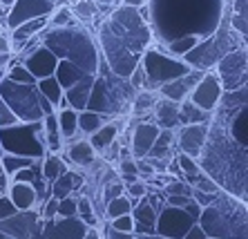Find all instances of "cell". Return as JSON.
Listing matches in <instances>:
<instances>
[{
    "mask_svg": "<svg viewBox=\"0 0 248 239\" xmlns=\"http://www.w3.org/2000/svg\"><path fill=\"white\" fill-rule=\"evenodd\" d=\"M152 30L143 7L119 5L98 25V52L116 76L127 78L152 45Z\"/></svg>",
    "mask_w": 248,
    "mask_h": 239,
    "instance_id": "6da1fadb",
    "label": "cell"
},
{
    "mask_svg": "<svg viewBox=\"0 0 248 239\" xmlns=\"http://www.w3.org/2000/svg\"><path fill=\"white\" fill-rule=\"evenodd\" d=\"M226 0H148L152 36L170 43L184 36L208 38L221 23Z\"/></svg>",
    "mask_w": 248,
    "mask_h": 239,
    "instance_id": "7a4b0ae2",
    "label": "cell"
},
{
    "mask_svg": "<svg viewBox=\"0 0 248 239\" xmlns=\"http://www.w3.org/2000/svg\"><path fill=\"white\" fill-rule=\"evenodd\" d=\"M41 43L58 60H69L87 74H96L101 52L87 27L72 23L67 27H45L41 31Z\"/></svg>",
    "mask_w": 248,
    "mask_h": 239,
    "instance_id": "3957f363",
    "label": "cell"
},
{
    "mask_svg": "<svg viewBox=\"0 0 248 239\" xmlns=\"http://www.w3.org/2000/svg\"><path fill=\"white\" fill-rule=\"evenodd\" d=\"M134 90L127 78L116 76L114 72L105 65V60H98V70L94 74L92 90H90V99H87L85 110L105 114L108 119L123 117L130 112L134 99Z\"/></svg>",
    "mask_w": 248,
    "mask_h": 239,
    "instance_id": "277c9868",
    "label": "cell"
},
{
    "mask_svg": "<svg viewBox=\"0 0 248 239\" xmlns=\"http://www.w3.org/2000/svg\"><path fill=\"white\" fill-rule=\"evenodd\" d=\"M197 224L208 237L246 239V201L219 190L213 204L202 208Z\"/></svg>",
    "mask_w": 248,
    "mask_h": 239,
    "instance_id": "5b68a950",
    "label": "cell"
},
{
    "mask_svg": "<svg viewBox=\"0 0 248 239\" xmlns=\"http://www.w3.org/2000/svg\"><path fill=\"white\" fill-rule=\"evenodd\" d=\"M0 150L16 157L43 159L47 154L43 121H18L16 125L0 128Z\"/></svg>",
    "mask_w": 248,
    "mask_h": 239,
    "instance_id": "8992f818",
    "label": "cell"
},
{
    "mask_svg": "<svg viewBox=\"0 0 248 239\" xmlns=\"http://www.w3.org/2000/svg\"><path fill=\"white\" fill-rule=\"evenodd\" d=\"M0 99L9 105V110L18 117V121H41L45 114L54 112V107L41 96L36 85H23L9 78L0 81Z\"/></svg>",
    "mask_w": 248,
    "mask_h": 239,
    "instance_id": "52a82bcc",
    "label": "cell"
},
{
    "mask_svg": "<svg viewBox=\"0 0 248 239\" xmlns=\"http://www.w3.org/2000/svg\"><path fill=\"white\" fill-rule=\"evenodd\" d=\"M141 67L145 72V83H148V90H159L166 83L179 78V76L188 74L192 70L190 65L186 63L184 59H177L172 54L163 52L159 47H148L141 56Z\"/></svg>",
    "mask_w": 248,
    "mask_h": 239,
    "instance_id": "ba28073f",
    "label": "cell"
},
{
    "mask_svg": "<svg viewBox=\"0 0 248 239\" xmlns=\"http://www.w3.org/2000/svg\"><path fill=\"white\" fill-rule=\"evenodd\" d=\"M215 74L219 76L224 92L244 88L246 85V45L226 52L215 65Z\"/></svg>",
    "mask_w": 248,
    "mask_h": 239,
    "instance_id": "9c48e42d",
    "label": "cell"
},
{
    "mask_svg": "<svg viewBox=\"0 0 248 239\" xmlns=\"http://www.w3.org/2000/svg\"><path fill=\"white\" fill-rule=\"evenodd\" d=\"M197 224V219L186 212L184 208L177 206H163L156 212V222H155V235L161 239H184V235L188 233V228Z\"/></svg>",
    "mask_w": 248,
    "mask_h": 239,
    "instance_id": "30bf717a",
    "label": "cell"
},
{
    "mask_svg": "<svg viewBox=\"0 0 248 239\" xmlns=\"http://www.w3.org/2000/svg\"><path fill=\"white\" fill-rule=\"evenodd\" d=\"M221 94H224V88H221L219 76L215 74V72H203V76L197 81V85L188 94V101L192 105H197L199 110L213 114L219 107Z\"/></svg>",
    "mask_w": 248,
    "mask_h": 239,
    "instance_id": "8fae6325",
    "label": "cell"
},
{
    "mask_svg": "<svg viewBox=\"0 0 248 239\" xmlns=\"http://www.w3.org/2000/svg\"><path fill=\"white\" fill-rule=\"evenodd\" d=\"M56 0H16L9 9H7V27L14 30L25 20L31 18L49 16L56 9Z\"/></svg>",
    "mask_w": 248,
    "mask_h": 239,
    "instance_id": "7c38bea8",
    "label": "cell"
},
{
    "mask_svg": "<svg viewBox=\"0 0 248 239\" xmlns=\"http://www.w3.org/2000/svg\"><path fill=\"white\" fill-rule=\"evenodd\" d=\"M90 228L78 217H54L41 219L43 239H83Z\"/></svg>",
    "mask_w": 248,
    "mask_h": 239,
    "instance_id": "4fadbf2b",
    "label": "cell"
},
{
    "mask_svg": "<svg viewBox=\"0 0 248 239\" xmlns=\"http://www.w3.org/2000/svg\"><path fill=\"white\" fill-rule=\"evenodd\" d=\"M208 132H210V121L181 125L179 134H177L179 152H184V154H188V157H192V159L199 161V154H202L203 146H206V141H208Z\"/></svg>",
    "mask_w": 248,
    "mask_h": 239,
    "instance_id": "5bb4252c",
    "label": "cell"
},
{
    "mask_svg": "<svg viewBox=\"0 0 248 239\" xmlns=\"http://www.w3.org/2000/svg\"><path fill=\"white\" fill-rule=\"evenodd\" d=\"M18 60L27 67L29 74L34 76L36 81L47 78V76H54V70H56V63H58V59L43 43L36 47L31 54H27V56H23V59H18Z\"/></svg>",
    "mask_w": 248,
    "mask_h": 239,
    "instance_id": "9a60e30c",
    "label": "cell"
},
{
    "mask_svg": "<svg viewBox=\"0 0 248 239\" xmlns=\"http://www.w3.org/2000/svg\"><path fill=\"white\" fill-rule=\"evenodd\" d=\"M159 125L155 121H141L134 125L132 130V141H130V154L134 159L148 157V152L152 150L156 136H159Z\"/></svg>",
    "mask_w": 248,
    "mask_h": 239,
    "instance_id": "2e32d148",
    "label": "cell"
},
{
    "mask_svg": "<svg viewBox=\"0 0 248 239\" xmlns=\"http://www.w3.org/2000/svg\"><path fill=\"white\" fill-rule=\"evenodd\" d=\"M203 76L202 70H195L192 67L188 74L179 76V78H174V81L166 83V85H161V88L156 90L159 92V96H163V99H170V101H177V103H181V101L188 99V94H190V90L197 85V81Z\"/></svg>",
    "mask_w": 248,
    "mask_h": 239,
    "instance_id": "e0dca14e",
    "label": "cell"
},
{
    "mask_svg": "<svg viewBox=\"0 0 248 239\" xmlns=\"http://www.w3.org/2000/svg\"><path fill=\"white\" fill-rule=\"evenodd\" d=\"M9 201L18 212H27V210H34L36 201H38V190H36L29 181H16L12 179L9 183Z\"/></svg>",
    "mask_w": 248,
    "mask_h": 239,
    "instance_id": "ac0fdd59",
    "label": "cell"
},
{
    "mask_svg": "<svg viewBox=\"0 0 248 239\" xmlns=\"http://www.w3.org/2000/svg\"><path fill=\"white\" fill-rule=\"evenodd\" d=\"M148 197V194H145ZM141 197L139 204L132 206V219H134V233L141 235H155V222H156V208L150 199Z\"/></svg>",
    "mask_w": 248,
    "mask_h": 239,
    "instance_id": "d6986e66",
    "label": "cell"
},
{
    "mask_svg": "<svg viewBox=\"0 0 248 239\" xmlns=\"http://www.w3.org/2000/svg\"><path fill=\"white\" fill-rule=\"evenodd\" d=\"M155 123L159 125L161 130H174L179 128L181 121H179V103L177 101H170V99H163L159 96L155 105Z\"/></svg>",
    "mask_w": 248,
    "mask_h": 239,
    "instance_id": "ffe728a7",
    "label": "cell"
},
{
    "mask_svg": "<svg viewBox=\"0 0 248 239\" xmlns=\"http://www.w3.org/2000/svg\"><path fill=\"white\" fill-rule=\"evenodd\" d=\"M94 74H85L78 83H74L72 88H67L63 92V99L67 101L69 107H74L76 112H81L87 107V99H90V90H92Z\"/></svg>",
    "mask_w": 248,
    "mask_h": 239,
    "instance_id": "44dd1931",
    "label": "cell"
},
{
    "mask_svg": "<svg viewBox=\"0 0 248 239\" xmlns=\"http://www.w3.org/2000/svg\"><path fill=\"white\" fill-rule=\"evenodd\" d=\"M29 212H31V210L20 212L18 217H12V219H7V222H0V233H5L7 237H18V239H23L25 235H29L31 228H34V224L38 222V219L31 217Z\"/></svg>",
    "mask_w": 248,
    "mask_h": 239,
    "instance_id": "7402d4cb",
    "label": "cell"
},
{
    "mask_svg": "<svg viewBox=\"0 0 248 239\" xmlns=\"http://www.w3.org/2000/svg\"><path fill=\"white\" fill-rule=\"evenodd\" d=\"M41 121H43V134H45L47 154H61V150H63V146H65V141H63V136H61V130H58L56 114H54V112H49V114H45Z\"/></svg>",
    "mask_w": 248,
    "mask_h": 239,
    "instance_id": "603a6c76",
    "label": "cell"
},
{
    "mask_svg": "<svg viewBox=\"0 0 248 239\" xmlns=\"http://www.w3.org/2000/svg\"><path fill=\"white\" fill-rule=\"evenodd\" d=\"M83 175H78V172H72V170H67V172H63L61 177H56V179L49 183V190H52V197L54 199H65L69 197V194H74V190L78 186H83Z\"/></svg>",
    "mask_w": 248,
    "mask_h": 239,
    "instance_id": "cb8c5ba5",
    "label": "cell"
},
{
    "mask_svg": "<svg viewBox=\"0 0 248 239\" xmlns=\"http://www.w3.org/2000/svg\"><path fill=\"white\" fill-rule=\"evenodd\" d=\"M116 136H119V123H114V119H110V121H105L94 134L87 136V141H90V146L94 148V152H105L114 143Z\"/></svg>",
    "mask_w": 248,
    "mask_h": 239,
    "instance_id": "d4e9b609",
    "label": "cell"
},
{
    "mask_svg": "<svg viewBox=\"0 0 248 239\" xmlns=\"http://www.w3.org/2000/svg\"><path fill=\"white\" fill-rule=\"evenodd\" d=\"M54 114H56V123L63 141H72L78 134V112L74 107H56Z\"/></svg>",
    "mask_w": 248,
    "mask_h": 239,
    "instance_id": "484cf974",
    "label": "cell"
},
{
    "mask_svg": "<svg viewBox=\"0 0 248 239\" xmlns=\"http://www.w3.org/2000/svg\"><path fill=\"white\" fill-rule=\"evenodd\" d=\"M67 159L78 168H90L96 161V152L90 146V141H72V146L67 148Z\"/></svg>",
    "mask_w": 248,
    "mask_h": 239,
    "instance_id": "4316f807",
    "label": "cell"
},
{
    "mask_svg": "<svg viewBox=\"0 0 248 239\" xmlns=\"http://www.w3.org/2000/svg\"><path fill=\"white\" fill-rule=\"evenodd\" d=\"M246 117H248V110H246V105H242V107H237L232 112L231 123H228V134H231V139L235 141L237 146H242V148H246V143H248Z\"/></svg>",
    "mask_w": 248,
    "mask_h": 239,
    "instance_id": "83f0119b",
    "label": "cell"
},
{
    "mask_svg": "<svg viewBox=\"0 0 248 239\" xmlns=\"http://www.w3.org/2000/svg\"><path fill=\"white\" fill-rule=\"evenodd\" d=\"M87 72H83L78 65L69 63V60H58L56 63V70H54V78L58 81V85L63 88V92L67 88H72L74 83H78L85 76Z\"/></svg>",
    "mask_w": 248,
    "mask_h": 239,
    "instance_id": "f1b7e54d",
    "label": "cell"
},
{
    "mask_svg": "<svg viewBox=\"0 0 248 239\" xmlns=\"http://www.w3.org/2000/svg\"><path fill=\"white\" fill-rule=\"evenodd\" d=\"M69 12L76 18V23L87 25V23H94L101 16V5L94 2V0H76V2H72Z\"/></svg>",
    "mask_w": 248,
    "mask_h": 239,
    "instance_id": "f546056e",
    "label": "cell"
},
{
    "mask_svg": "<svg viewBox=\"0 0 248 239\" xmlns=\"http://www.w3.org/2000/svg\"><path fill=\"white\" fill-rule=\"evenodd\" d=\"M156 101H159V92L156 90H139L132 99V117H143V114H150L155 110Z\"/></svg>",
    "mask_w": 248,
    "mask_h": 239,
    "instance_id": "4dcf8cb0",
    "label": "cell"
},
{
    "mask_svg": "<svg viewBox=\"0 0 248 239\" xmlns=\"http://www.w3.org/2000/svg\"><path fill=\"white\" fill-rule=\"evenodd\" d=\"M67 164L65 159H61V154H45L41 159V175L47 183H52L56 177H61L63 172H67Z\"/></svg>",
    "mask_w": 248,
    "mask_h": 239,
    "instance_id": "1f68e13d",
    "label": "cell"
},
{
    "mask_svg": "<svg viewBox=\"0 0 248 239\" xmlns=\"http://www.w3.org/2000/svg\"><path fill=\"white\" fill-rule=\"evenodd\" d=\"M36 88L41 92V96L47 101V103L52 105L54 110H56L61 101H63V88L58 85V81L54 76H47V78H41V81H36Z\"/></svg>",
    "mask_w": 248,
    "mask_h": 239,
    "instance_id": "d6a6232c",
    "label": "cell"
},
{
    "mask_svg": "<svg viewBox=\"0 0 248 239\" xmlns=\"http://www.w3.org/2000/svg\"><path fill=\"white\" fill-rule=\"evenodd\" d=\"M105 121H110L105 114H98V112H92V110H81L78 112V132L90 136V134H94Z\"/></svg>",
    "mask_w": 248,
    "mask_h": 239,
    "instance_id": "836d02e7",
    "label": "cell"
},
{
    "mask_svg": "<svg viewBox=\"0 0 248 239\" xmlns=\"http://www.w3.org/2000/svg\"><path fill=\"white\" fill-rule=\"evenodd\" d=\"M210 117H213V114L199 110V107L192 105L188 99L179 103V121H181V125H188V123H208L210 121Z\"/></svg>",
    "mask_w": 248,
    "mask_h": 239,
    "instance_id": "e575fe53",
    "label": "cell"
},
{
    "mask_svg": "<svg viewBox=\"0 0 248 239\" xmlns=\"http://www.w3.org/2000/svg\"><path fill=\"white\" fill-rule=\"evenodd\" d=\"M134 204H137V201L130 199L127 194L110 199V201L105 204V217H108V222H110V219H116V217H121V215H127V212H132Z\"/></svg>",
    "mask_w": 248,
    "mask_h": 239,
    "instance_id": "d590c367",
    "label": "cell"
},
{
    "mask_svg": "<svg viewBox=\"0 0 248 239\" xmlns=\"http://www.w3.org/2000/svg\"><path fill=\"white\" fill-rule=\"evenodd\" d=\"M5 78H9V81H14V83H23V85H36V78L29 74V70L16 59V56L12 59V63L7 65Z\"/></svg>",
    "mask_w": 248,
    "mask_h": 239,
    "instance_id": "8d00e7d4",
    "label": "cell"
},
{
    "mask_svg": "<svg viewBox=\"0 0 248 239\" xmlns=\"http://www.w3.org/2000/svg\"><path fill=\"white\" fill-rule=\"evenodd\" d=\"M119 175H121L123 183L139 179V170H137V159L130 154V150H123L119 157Z\"/></svg>",
    "mask_w": 248,
    "mask_h": 239,
    "instance_id": "74e56055",
    "label": "cell"
},
{
    "mask_svg": "<svg viewBox=\"0 0 248 239\" xmlns=\"http://www.w3.org/2000/svg\"><path fill=\"white\" fill-rule=\"evenodd\" d=\"M199 41H202L199 36H184V38H174V41L166 43V45H168L166 52L172 54V56H177V59H184L186 54L190 52V49H192V47H195Z\"/></svg>",
    "mask_w": 248,
    "mask_h": 239,
    "instance_id": "f35d334b",
    "label": "cell"
},
{
    "mask_svg": "<svg viewBox=\"0 0 248 239\" xmlns=\"http://www.w3.org/2000/svg\"><path fill=\"white\" fill-rule=\"evenodd\" d=\"M34 161H38V159L16 157V154H5V157L0 159V164H2V168H5V172H7V179H9L14 172H18V170H23V168H27V165H31Z\"/></svg>",
    "mask_w": 248,
    "mask_h": 239,
    "instance_id": "ab89813d",
    "label": "cell"
},
{
    "mask_svg": "<svg viewBox=\"0 0 248 239\" xmlns=\"http://www.w3.org/2000/svg\"><path fill=\"white\" fill-rule=\"evenodd\" d=\"M219 105H221V107H232V110H237V107L246 105V85H244V88H237V90H228V92H224V94H221V99H219Z\"/></svg>",
    "mask_w": 248,
    "mask_h": 239,
    "instance_id": "60d3db41",
    "label": "cell"
},
{
    "mask_svg": "<svg viewBox=\"0 0 248 239\" xmlns=\"http://www.w3.org/2000/svg\"><path fill=\"white\" fill-rule=\"evenodd\" d=\"M76 23V18L72 16L69 7L63 5V7H56L52 14H49V20H47V27H67V25Z\"/></svg>",
    "mask_w": 248,
    "mask_h": 239,
    "instance_id": "b9f144b4",
    "label": "cell"
},
{
    "mask_svg": "<svg viewBox=\"0 0 248 239\" xmlns=\"http://www.w3.org/2000/svg\"><path fill=\"white\" fill-rule=\"evenodd\" d=\"M177 164H179V170L184 172V179L190 175H197L199 172V161L192 157H188V154H184V152H179V157H177Z\"/></svg>",
    "mask_w": 248,
    "mask_h": 239,
    "instance_id": "7bdbcfd3",
    "label": "cell"
},
{
    "mask_svg": "<svg viewBox=\"0 0 248 239\" xmlns=\"http://www.w3.org/2000/svg\"><path fill=\"white\" fill-rule=\"evenodd\" d=\"M121 194H125V183H123L121 179H112V181L105 183V188H103V201L105 204L114 197H121Z\"/></svg>",
    "mask_w": 248,
    "mask_h": 239,
    "instance_id": "ee69618b",
    "label": "cell"
},
{
    "mask_svg": "<svg viewBox=\"0 0 248 239\" xmlns=\"http://www.w3.org/2000/svg\"><path fill=\"white\" fill-rule=\"evenodd\" d=\"M110 228L116 230V233H134L132 215L127 212V215H121V217H116V219H110Z\"/></svg>",
    "mask_w": 248,
    "mask_h": 239,
    "instance_id": "f6af8a7d",
    "label": "cell"
},
{
    "mask_svg": "<svg viewBox=\"0 0 248 239\" xmlns=\"http://www.w3.org/2000/svg\"><path fill=\"white\" fill-rule=\"evenodd\" d=\"M12 59H14L12 41H9V36L0 34V70H5L7 65L12 63Z\"/></svg>",
    "mask_w": 248,
    "mask_h": 239,
    "instance_id": "bcb514c9",
    "label": "cell"
},
{
    "mask_svg": "<svg viewBox=\"0 0 248 239\" xmlns=\"http://www.w3.org/2000/svg\"><path fill=\"white\" fill-rule=\"evenodd\" d=\"M56 217H76V197L69 194L65 199H58Z\"/></svg>",
    "mask_w": 248,
    "mask_h": 239,
    "instance_id": "7dc6e473",
    "label": "cell"
},
{
    "mask_svg": "<svg viewBox=\"0 0 248 239\" xmlns=\"http://www.w3.org/2000/svg\"><path fill=\"white\" fill-rule=\"evenodd\" d=\"M125 194L130 199H134V201H139L141 197H145V194H148V186H145L143 181L134 179V181H130V183H125Z\"/></svg>",
    "mask_w": 248,
    "mask_h": 239,
    "instance_id": "c3c4849f",
    "label": "cell"
},
{
    "mask_svg": "<svg viewBox=\"0 0 248 239\" xmlns=\"http://www.w3.org/2000/svg\"><path fill=\"white\" fill-rule=\"evenodd\" d=\"M16 123H18V117L9 110V105L0 99V128H9V125H16Z\"/></svg>",
    "mask_w": 248,
    "mask_h": 239,
    "instance_id": "681fc988",
    "label": "cell"
},
{
    "mask_svg": "<svg viewBox=\"0 0 248 239\" xmlns=\"http://www.w3.org/2000/svg\"><path fill=\"white\" fill-rule=\"evenodd\" d=\"M166 194H192V188L184 179H174L166 186Z\"/></svg>",
    "mask_w": 248,
    "mask_h": 239,
    "instance_id": "f907efd6",
    "label": "cell"
},
{
    "mask_svg": "<svg viewBox=\"0 0 248 239\" xmlns=\"http://www.w3.org/2000/svg\"><path fill=\"white\" fill-rule=\"evenodd\" d=\"M56 208H58V199L49 197L47 199V204H45V208L41 210V217L43 219H54V217H56Z\"/></svg>",
    "mask_w": 248,
    "mask_h": 239,
    "instance_id": "816d5d0a",
    "label": "cell"
},
{
    "mask_svg": "<svg viewBox=\"0 0 248 239\" xmlns=\"http://www.w3.org/2000/svg\"><path fill=\"white\" fill-rule=\"evenodd\" d=\"M217 197V194H210V193H202V190H192V199H195L197 204L202 206V208H206V206L213 204V199Z\"/></svg>",
    "mask_w": 248,
    "mask_h": 239,
    "instance_id": "f5cc1de1",
    "label": "cell"
},
{
    "mask_svg": "<svg viewBox=\"0 0 248 239\" xmlns=\"http://www.w3.org/2000/svg\"><path fill=\"white\" fill-rule=\"evenodd\" d=\"M184 239H208V235L203 233V228L199 226V224H192V226L188 228V233L184 235Z\"/></svg>",
    "mask_w": 248,
    "mask_h": 239,
    "instance_id": "db71d44e",
    "label": "cell"
},
{
    "mask_svg": "<svg viewBox=\"0 0 248 239\" xmlns=\"http://www.w3.org/2000/svg\"><path fill=\"white\" fill-rule=\"evenodd\" d=\"M105 239H134V233H116V230H108Z\"/></svg>",
    "mask_w": 248,
    "mask_h": 239,
    "instance_id": "11a10c76",
    "label": "cell"
},
{
    "mask_svg": "<svg viewBox=\"0 0 248 239\" xmlns=\"http://www.w3.org/2000/svg\"><path fill=\"white\" fill-rule=\"evenodd\" d=\"M148 0H121V5L125 7H134V9H139V7H143Z\"/></svg>",
    "mask_w": 248,
    "mask_h": 239,
    "instance_id": "9f6ffc18",
    "label": "cell"
},
{
    "mask_svg": "<svg viewBox=\"0 0 248 239\" xmlns=\"http://www.w3.org/2000/svg\"><path fill=\"white\" fill-rule=\"evenodd\" d=\"M7 183H9V179H7V172H5V168H2V164H0V190H5Z\"/></svg>",
    "mask_w": 248,
    "mask_h": 239,
    "instance_id": "6f0895ef",
    "label": "cell"
},
{
    "mask_svg": "<svg viewBox=\"0 0 248 239\" xmlns=\"http://www.w3.org/2000/svg\"><path fill=\"white\" fill-rule=\"evenodd\" d=\"M14 2H16V0H0V9H9Z\"/></svg>",
    "mask_w": 248,
    "mask_h": 239,
    "instance_id": "680465c9",
    "label": "cell"
},
{
    "mask_svg": "<svg viewBox=\"0 0 248 239\" xmlns=\"http://www.w3.org/2000/svg\"><path fill=\"white\" fill-rule=\"evenodd\" d=\"M98 5H114V2H121V0H94Z\"/></svg>",
    "mask_w": 248,
    "mask_h": 239,
    "instance_id": "91938a15",
    "label": "cell"
},
{
    "mask_svg": "<svg viewBox=\"0 0 248 239\" xmlns=\"http://www.w3.org/2000/svg\"><path fill=\"white\" fill-rule=\"evenodd\" d=\"M0 239H9V237H7V235H5V233H0Z\"/></svg>",
    "mask_w": 248,
    "mask_h": 239,
    "instance_id": "94428289",
    "label": "cell"
},
{
    "mask_svg": "<svg viewBox=\"0 0 248 239\" xmlns=\"http://www.w3.org/2000/svg\"><path fill=\"white\" fill-rule=\"evenodd\" d=\"M65 2H69V5H72V2H76V0H65Z\"/></svg>",
    "mask_w": 248,
    "mask_h": 239,
    "instance_id": "6125c7cd",
    "label": "cell"
},
{
    "mask_svg": "<svg viewBox=\"0 0 248 239\" xmlns=\"http://www.w3.org/2000/svg\"><path fill=\"white\" fill-rule=\"evenodd\" d=\"M208 239H219V237H208Z\"/></svg>",
    "mask_w": 248,
    "mask_h": 239,
    "instance_id": "be15d7a7",
    "label": "cell"
},
{
    "mask_svg": "<svg viewBox=\"0 0 248 239\" xmlns=\"http://www.w3.org/2000/svg\"><path fill=\"white\" fill-rule=\"evenodd\" d=\"M0 34H2V27H0Z\"/></svg>",
    "mask_w": 248,
    "mask_h": 239,
    "instance_id": "e7e4bbea",
    "label": "cell"
},
{
    "mask_svg": "<svg viewBox=\"0 0 248 239\" xmlns=\"http://www.w3.org/2000/svg\"><path fill=\"white\" fill-rule=\"evenodd\" d=\"M159 239H161V237H159Z\"/></svg>",
    "mask_w": 248,
    "mask_h": 239,
    "instance_id": "03108f58",
    "label": "cell"
}]
</instances>
